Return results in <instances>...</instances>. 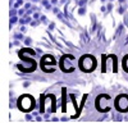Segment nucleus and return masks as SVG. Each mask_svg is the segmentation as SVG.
<instances>
[{
    "label": "nucleus",
    "mask_w": 128,
    "mask_h": 123,
    "mask_svg": "<svg viewBox=\"0 0 128 123\" xmlns=\"http://www.w3.org/2000/svg\"><path fill=\"white\" fill-rule=\"evenodd\" d=\"M96 67V60L90 56V55H86V56H82L81 58V68L86 72H91L94 68Z\"/></svg>",
    "instance_id": "1"
},
{
    "label": "nucleus",
    "mask_w": 128,
    "mask_h": 123,
    "mask_svg": "<svg viewBox=\"0 0 128 123\" xmlns=\"http://www.w3.org/2000/svg\"><path fill=\"white\" fill-rule=\"evenodd\" d=\"M74 67H76V64H74L73 56L67 55V56H63V58H62V69H63V70L72 72V70L74 69Z\"/></svg>",
    "instance_id": "2"
},
{
    "label": "nucleus",
    "mask_w": 128,
    "mask_h": 123,
    "mask_svg": "<svg viewBox=\"0 0 128 123\" xmlns=\"http://www.w3.org/2000/svg\"><path fill=\"white\" fill-rule=\"evenodd\" d=\"M34 105H35V100L32 99L31 96H28V95L19 99V108L22 110H30Z\"/></svg>",
    "instance_id": "3"
},
{
    "label": "nucleus",
    "mask_w": 128,
    "mask_h": 123,
    "mask_svg": "<svg viewBox=\"0 0 128 123\" xmlns=\"http://www.w3.org/2000/svg\"><path fill=\"white\" fill-rule=\"evenodd\" d=\"M54 64H55V60H54L52 56L48 55L45 58H42V68H44L46 72H52V70H54V68L49 67V66H54Z\"/></svg>",
    "instance_id": "4"
},
{
    "label": "nucleus",
    "mask_w": 128,
    "mask_h": 123,
    "mask_svg": "<svg viewBox=\"0 0 128 123\" xmlns=\"http://www.w3.org/2000/svg\"><path fill=\"white\" fill-rule=\"evenodd\" d=\"M116 106L119 110H127L128 109V98L127 96H120L116 101Z\"/></svg>",
    "instance_id": "5"
},
{
    "label": "nucleus",
    "mask_w": 128,
    "mask_h": 123,
    "mask_svg": "<svg viewBox=\"0 0 128 123\" xmlns=\"http://www.w3.org/2000/svg\"><path fill=\"white\" fill-rule=\"evenodd\" d=\"M123 63H124V69H127V70H128V56H127V58H124V62H123Z\"/></svg>",
    "instance_id": "6"
},
{
    "label": "nucleus",
    "mask_w": 128,
    "mask_h": 123,
    "mask_svg": "<svg viewBox=\"0 0 128 123\" xmlns=\"http://www.w3.org/2000/svg\"><path fill=\"white\" fill-rule=\"evenodd\" d=\"M84 12H86V10H84V8H81V9H80V14H83Z\"/></svg>",
    "instance_id": "7"
},
{
    "label": "nucleus",
    "mask_w": 128,
    "mask_h": 123,
    "mask_svg": "<svg viewBox=\"0 0 128 123\" xmlns=\"http://www.w3.org/2000/svg\"><path fill=\"white\" fill-rule=\"evenodd\" d=\"M41 20H42V22H44V23H48V20H46V17H42V18H41Z\"/></svg>",
    "instance_id": "8"
},
{
    "label": "nucleus",
    "mask_w": 128,
    "mask_h": 123,
    "mask_svg": "<svg viewBox=\"0 0 128 123\" xmlns=\"http://www.w3.org/2000/svg\"><path fill=\"white\" fill-rule=\"evenodd\" d=\"M17 22V18L16 17H12V23H16Z\"/></svg>",
    "instance_id": "9"
},
{
    "label": "nucleus",
    "mask_w": 128,
    "mask_h": 123,
    "mask_svg": "<svg viewBox=\"0 0 128 123\" xmlns=\"http://www.w3.org/2000/svg\"><path fill=\"white\" fill-rule=\"evenodd\" d=\"M26 44H27V45L31 44V38H27V40H26Z\"/></svg>",
    "instance_id": "10"
}]
</instances>
